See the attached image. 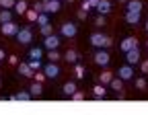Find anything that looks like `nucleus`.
Segmentation results:
<instances>
[{
	"label": "nucleus",
	"mask_w": 148,
	"mask_h": 115,
	"mask_svg": "<svg viewBox=\"0 0 148 115\" xmlns=\"http://www.w3.org/2000/svg\"><path fill=\"white\" fill-rule=\"evenodd\" d=\"M90 43L95 45V47H103V49H107V47H111V37H107V35H103V33H92L90 35Z\"/></svg>",
	"instance_id": "obj_1"
},
{
	"label": "nucleus",
	"mask_w": 148,
	"mask_h": 115,
	"mask_svg": "<svg viewBox=\"0 0 148 115\" xmlns=\"http://www.w3.org/2000/svg\"><path fill=\"white\" fill-rule=\"evenodd\" d=\"M14 37H16V41L21 43V45H27V43L33 41V31H31V27H21Z\"/></svg>",
	"instance_id": "obj_2"
},
{
	"label": "nucleus",
	"mask_w": 148,
	"mask_h": 115,
	"mask_svg": "<svg viewBox=\"0 0 148 115\" xmlns=\"http://www.w3.org/2000/svg\"><path fill=\"white\" fill-rule=\"evenodd\" d=\"M18 27L16 23H12V21H8V23H2V27H0V31H2V35H6V37H14L16 33H18Z\"/></svg>",
	"instance_id": "obj_3"
},
{
	"label": "nucleus",
	"mask_w": 148,
	"mask_h": 115,
	"mask_svg": "<svg viewBox=\"0 0 148 115\" xmlns=\"http://www.w3.org/2000/svg\"><path fill=\"white\" fill-rule=\"evenodd\" d=\"M60 33H62V37H68V39H70V37H74V35L78 33V27L74 25V23H64L60 27Z\"/></svg>",
	"instance_id": "obj_4"
},
{
	"label": "nucleus",
	"mask_w": 148,
	"mask_h": 115,
	"mask_svg": "<svg viewBox=\"0 0 148 115\" xmlns=\"http://www.w3.org/2000/svg\"><path fill=\"white\" fill-rule=\"evenodd\" d=\"M43 74L47 76V78H58V74H60V68H58V64H56V62H49V64H45V66H43Z\"/></svg>",
	"instance_id": "obj_5"
},
{
	"label": "nucleus",
	"mask_w": 148,
	"mask_h": 115,
	"mask_svg": "<svg viewBox=\"0 0 148 115\" xmlns=\"http://www.w3.org/2000/svg\"><path fill=\"white\" fill-rule=\"evenodd\" d=\"M43 45H45V49L49 51V49H58V45H60V37L58 35H47L45 37V41H43Z\"/></svg>",
	"instance_id": "obj_6"
},
{
	"label": "nucleus",
	"mask_w": 148,
	"mask_h": 115,
	"mask_svg": "<svg viewBox=\"0 0 148 115\" xmlns=\"http://www.w3.org/2000/svg\"><path fill=\"white\" fill-rule=\"evenodd\" d=\"M109 60H111V57H109V53H107L105 49H101V51L95 53V64H97V66H103V68H105V66L109 64Z\"/></svg>",
	"instance_id": "obj_7"
},
{
	"label": "nucleus",
	"mask_w": 148,
	"mask_h": 115,
	"mask_svg": "<svg viewBox=\"0 0 148 115\" xmlns=\"http://www.w3.org/2000/svg\"><path fill=\"white\" fill-rule=\"evenodd\" d=\"M121 51L125 53V51H130V49H134V47H138V39H136V37H125V39L121 41Z\"/></svg>",
	"instance_id": "obj_8"
},
{
	"label": "nucleus",
	"mask_w": 148,
	"mask_h": 115,
	"mask_svg": "<svg viewBox=\"0 0 148 115\" xmlns=\"http://www.w3.org/2000/svg\"><path fill=\"white\" fill-rule=\"evenodd\" d=\"M125 60H127V64H130V66H132V64H138V62H140V49H138V47H134V49L125 51Z\"/></svg>",
	"instance_id": "obj_9"
},
{
	"label": "nucleus",
	"mask_w": 148,
	"mask_h": 115,
	"mask_svg": "<svg viewBox=\"0 0 148 115\" xmlns=\"http://www.w3.org/2000/svg\"><path fill=\"white\" fill-rule=\"evenodd\" d=\"M43 10L45 12H58L60 10V0H43Z\"/></svg>",
	"instance_id": "obj_10"
},
{
	"label": "nucleus",
	"mask_w": 148,
	"mask_h": 115,
	"mask_svg": "<svg viewBox=\"0 0 148 115\" xmlns=\"http://www.w3.org/2000/svg\"><path fill=\"white\" fill-rule=\"evenodd\" d=\"M117 74H119V78H121V80H130V78H134V70H132V66H130V64L121 66Z\"/></svg>",
	"instance_id": "obj_11"
},
{
	"label": "nucleus",
	"mask_w": 148,
	"mask_h": 115,
	"mask_svg": "<svg viewBox=\"0 0 148 115\" xmlns=\"http://www.w3.org/2000/svg\"><path fill=\"white\" fill-rule=\"evenodd\" d=\"M125 21H127L130 25H138V23H140V12L127 10V12H125Z\"/></svg>",
	"instance_id": "obj_12"
},
{
	"label": "nucleus",
	"mask_w": 148,
	"mask_h": 115,
	"mask_svg": "<svg viewBox=\"0 0 148 115\" xmlns=\"http://www.w3.org/2000/svg\"><path fill=\"white\" fill-rule=\"evenodd\" d=\"M97 10H99V14H107V12H111V2H109V0H99Z\"/></svg>",
	"instance_id": "obj_13"
},
{
	"label": "nucleus",
	"mask_w": 148,
	"mask_h": 115,
	"mask_svg": "<svg viewBox=\"0 0 148 115\" xmlns=\"http://www.w3.org/2000/svg\"><path fill=\"white\" fill-rule=\"evenodd\" d=\"M64 60L70 62V64H76V62H78V51H76V49H68L66 55H64Z\"/></svg>",
	"instance_id": "obj_14"
},
{
	"label": "nucleus",
	"mask_w": 148,
	"mask_h": 115,
	"mask_svg": "<svg viewBox=\"0 0 148 115\" xmlns=\"http://www.w3.org/2000/svg\"><path fill=\"white\" fill-rule=\"evenodd\" d=\"M18 72H21L23 76H33V74H35V72L31 70L29 62H23V64H18Z\"/></svg>",
	"instance_id": "obj_15"
},
{
	"label": "nucleus",
	"mask_w": 148,
	"mask_h": 115,
	"mask_svg": "<svg viewBox=\"0 0 148 115\" xmlns=\"http://www.w3.org/2000/svg\"><path fill=\"white\" fill-rule=\"evenodd\" d=\"M8 21H12V12L10 8H2L0 10V23H8Z\"/></svg>",
	"instance_id": "obj_16"
},
{
	"label": "nucleus",
	"mask_w": 148,
	"mask_h": 115,
	"mask_svg": "<svg viewBox=\"0 0 148 115\" xmlns=\"http://www.w3.org/2000/svg\"><path fill=\"white\" fill-rule=\"evenodd\" d=\"M14 12H18V14L27 12V2H25V0H16V2H14Z\"/></svg>",
	"instance_id": "obj_17"
},
{
	"label": "nucleus",
	"mask_w": 148,
	"mask_h": 115,
	"mask_svg": "<svg viewBox=\"0 0 148 115\" xmlns=\"http://www.w3.org/2000/svg\"><path fill=\"white\" fill-rule=\"evenodd\" d=\"M127 10L140 12V10H142V2H140V0H127Z\"/></svg>",
	"instance_id": "obj_18"
},
{
	"label": "nucleus",
	"mask_w": 148,
	"mask_h": 115,
	"mask_svg": "<svg viewBox=\"0 0 148 115\" xmlns=\"http://www.w3.org/2000/svg\"><path fill=\"white\" fill-rule=\"evenodd\" d=\"M29 92L33 94V97H39V94L43 92V88H41V82H37V80H35V82L31 84V90H29Z\"/></svg>",
	"instance_id": "obj_19"
},
{
	"label": "nucleus",
	"mask_w": 148,
	"mask_h": 115,
	"mask_svg": "<svg viewBox=\"0 0 148 115\" xmlns=\"http://www.w3.org/2000/svg\"><path fill=\"white\" fill-rule=\"evenodd\" d=\"M111 88H113V90H117V92H121V88H123V80L121 78H111Z\"/></svg>",
	"instance_id": "obj_20"
},
{
	"label": "nucleus",
	"mask_w": 148,
	"mask_h": 115,
	"mask_svg": "<svg viewBox=\"0 0 148 115\" xmlns=\"http://www.w3.org/2000/svg\"><path fill=\"white\" fill-rule=\"evenodd\" d=\"M41 53H43V49H41V47H31L29 57H31V60H41Z\"/></svg>",
	"instance_id": "obj_21"
},
{
	"label": "nucleus",
	"mask_w": 148,
	"mask_h": 115,
	"mask_svg": "<svg viewBox=\"0 0 148 115\" xmlns=\"http://www.w3.org/2000/svg\"><path fill=\"white\" fill-rule=\"evenodd\" d=\"M92 94H95V99H103L105 97V86L103 84H97L95 88H92Z\"/></svg>",
	"instance_id": "obj_22"
},
{
	"label": "nucleus",
	"mask_w": 148,
	"mask_h": 115,
	"mask_svg": "<svg viewBox=\"0 0 148 115\" xmlns=\"http://www.w3.org/2000/svg\"><path fill=\"white\" fill-rule=\"evenodd\" d=\"M39 27H43V25H47L49 23V18H47V12H39V16H37V21H35Z\"/></svg>",
	"instance_id": "obj_23"
},
{
	"label": "nucleus",
	"mask_w": 148,
	"mask_h": 115,
	"mask_svg": "<svg viewBox=\"0 0 148 115\" xmlns=\"http://www.w3.org/2000/svg\"><path fill=\"white\" fill-rule=\"evenodd\" d=\"M62 90H64V94H68V97H70V94H72L74 90H76V84H74V82H66Z\"/></svg>",
	"instance_id": "obj_24"
},
{
	"label": "nucleus",
	"mask_w": 148,
	"mask_h": 115,
	"mask_svg": "<svg viewBox=\"0 0 148 115\" xmlns=\"http://www.w3.org/2000/svg\"><path fill=\"white\" fill-rule=\"evenodd\" d=\"M111 78H113V74H111V72H103V74L99 76L101 84H109V82H111Z\"/></svg>",
	"instance_id": "obj_25"
},
{
	"label": "nucleus",
	"mask_w": 148,
	"mask_h": 115,
	"mask_svg": "<svg viewBox=\"0 0 148 115\" xmlns=\"http://www.w3.org/2000/svg\"><path fill=\"white\" fill-rule=\"evenodd\" d=\"M14 97H16V101H31V97H33V94L31 92H18V94H14Z\"/></svg>",
	"instance_id": "obj_26"
},
{
	"label": "nucleus",
	"mask_w": 148,
	"mask_h": 115,
	"mask_svg": "<svg viewBox=\"0 0 148 115\" xmlns=\"http://www.w3.org/2000/svg\"><path fill=\"white\" fill-rule=\"evenodd\" d=\"M16 0H0V8H14Z\"/></svg>",
	"instance_id": "obj_27"
},
{
	"label": "nucleus",
	"mask_w": 148,
	"mask_h": 115,
	"mask_svg": "<svg viewBox=\"0 0 148 115\" xmlns=\"http://www.w3.org/2000/svg\"><path fill=\"white\" fill-rule=\"evenodd\" d=\"M25 14H27V18H29V21H31V23H33V21H37V16H39V12H37L35 8H33V10H27Z\"/></svg>",
	"instance_id": "obj_28"
},
{
	"label": "nucleus",
	"mask_w": 148,
	"mask_h": 115,
	"mask_svg": "<svg viewBox=\"0 0 148 115\" xmlns=\"http://www.w3.org/2000/svg\"><path fill=\"white\" fill-rule=\"evenodd\" d=\"M74 74H76L78 78H84V68L80 64H76V66H74Z\"/></svg>",
	"instance_id": "obj_29"
},
{
	"label": "nucleus",
	"mask_w": 148,
	"mask_h": 115,
	"mask_svg": "<svg viewBox=\"0 0 148 115\" xmlns=\"http://www.w3.org/2000/svg\"><path fill=\"white\" fill-rule=\"evenodd\" d=\"M70 97H72V101H76V103L84 101V94H82V92H76V90H74V92L70 94Z\"/></svg>",
	"instance_id": "obj_30"
},
{
	"label": "nucleus",
	"mask_w": 148,
	"mask_h": 115,
	"mask_svg": "<svg viewBox=\"0 0 148 115\" xmlns=\"http://www.w3.org/2000/svg\"><path fill=\"white\" fill-rule=\"evenodd\" d=\"M47 57H49L51 62H56V60H60V53L56 51V49H49V51H47Z\"/></svg>",
	"instance_id": "obj_31"
},
{
	"label": "nucleus",
	"mask_w": 148,
	"mask_h": 115,
	"mask_svg": "<svg viewBox=\"0 0 148 115\" xmlns=\"http://www.w3.org/2000/svg\"><path fill=\"white\" fill-rule=\"evenodd\" d=\"M29 66H31V70H33V72H37V70L41 68V62H39V60H31V62H29Z\"/></svg>",
	"instance_id": "obj_32"
},
{
	"label": "nucleus",
	"mask_w": 148,
	"mask_h": 115,
	"mask_svg": "<svg viewBox=\"0 0 148 115\" xmlns=\"http://www.w3.org/2000/svg\"><path fill=\"white\" fill-rule=\"evenodd\" d=\"M41 35H43V37H47V35H51V25H49V23L41 27Z\"/></svg>",
	"instance_id": "obj_33"
},
{
	"label": "nucleus",
	"mask_w": 148,
	"mask_h": 115,
	"mask_svg": "<svg viewBox=\"0 0 148 115\" xmlns=\"http://www.w3.org/2000/svg\"><path fill=\"white\" fill-rule=\"evenodd\" d=\"M33 76H35V80H37V82H43V80H45V78H47V76H45V74H43V72H35V74H33Z\"/></svg>",
	"instance_id": "obj_34"
},
{
	"label": "nucleus",
	"mask_w": 148,
	"mask_h": 115,
	"mask_svg": "<svg viewBox=\"0 0 148 115\" xmlns=\"http://www.w3.org/2000/svg\"><path fill=\"white\" fill-rule=\"evenodd\" d=\"M136 86H138L140 90H144V88H146V80H144V78H138V80H136Z\"/></svg>",
	"instance_id": "obj_35"
},
{
	"label": "nucleus",
	"mask_w": 148,
	"mask_h": 115,
	"mask_svg": "<svg viewBox=\"0 0 148 115\" xmlns=\"http://www.w3.org/2000/svg\"><path fill=\"white\" fill-rule=\"evenodd\" d=\"M95 23H97L99 27H103V25H105V14H99V16L95 18Z\"/></svg>",
	"instance_id": "obj_36"
},
{
	"label": "nucleus",
	"mask_w": 148,
	"mask_h": 115,
	"mask_svg": "<svg viewBox=\"0 0 148 115\" xmlns=\"http://www.w3.org/2000/svg\"><path fill=\"white\" fill-rule=\"evenodd\" d=\"M33 8H35L37 12H45V10H43V0H41V2H35V6H33Z\"/></svg>",
	"instance_id": "obj_37"
},
{
	"label": "nucleus",
	"mask_w": 148,
	"mask_h": 115,
	"mask_svg": "<svg viewBox=\"0 0 148 115\" xmlns=\"http://www.w3.org/2000/svg\"><path fill=\"white\" fill-rule=\"evenodd\" d=\"M142 72H144V74H148V60H144V62H142Z\"/></svg>",
	"instance_id": "obj_38"
},
{
	"label": "nucleus",
	"mask_w": 148,
	"mask_h": 115,
	"mask_svg": "<svg viewBox=\"0 0 148 115\" xmlns=\"http://www.w3.org/2000/svg\"><path fill=\"white\" fill-rule=\"evenodd\" d=\"M82 10H86V12L90 10V4H88V0H84V2H82Z\"/></svg>",
	"instance_id": "obj_39"
},
{
	"label": "nucleus",
	"mask_w": 148,
	"mask_h": 115,
	"mask_svg": "<svg viewBox=\"0 0 148 115\" xmlns=\"http://www.w3.org/2000/svg\"><path fill=\"white\" fill-rule=\"evenodd\" d=\"M88 4H90V8H97V4H99V0H88Z\"/></svg>",
	"instance_id": "obj_40"
},
{
	"label": "nucleus",
	"mask_w": 148,
	"mask_h": 115,
	"mask_svg": "<svg viewBox=\"0 0 148 115\" xmlns=\"http://www.w3.org/2000/svg\"><path fill=\"white\" fill-rule=\"evenodd\" d=\"M78 18H86V10L80 8V10H78Z\"/></svg>",
	"instance_id": "obj_41"
},
{
	"label": "nucleus",
	"mask_w": 148,
	"mask_h": 115,
	"mask_svg": "<svg viewBox=\"0 0 148 115\" xmlns=\"http://www.w3.org/2000/svg\"><path fill=\"white\" fill-rule=\"evenodd\" d=\"M8 62H10V64H12V66H14V64H16V62H18V60H16V57H14V55H10V57H8Z\"/></svg>",
	"instance_id": "obj_42"
},
{
	"label": "nucleus",
	"mask_w": 148,
	"mask_h": 115,
	"mask_svg": "<svg viewBox=\"0 0 148 115\" xmlns=\"http://www.w3.org/2000/svg\"><path fill=\"white\" fill-rule=\"evenodd\" d=\"M6 57V53H4V49H0V60H4Z\"/></svg>",
	"instance_id": "obj_43"
},
{
	"label": "nucleus",
	"mask_w": 148,
	"mask_h": 115,
	"mask_svg": "<svg viewBox=\"0 0 148 115\" xmlns=\"http://www.w3.org/2000/svg\"><path fill=\"white\" fill-rule=\"evenodd\" d=\"M144 29H146V31H148V21H146V27H144Z\"/></svg>",
	"instance_id": "obj_44"
},
{
	"label": "nucleus",
	"mask_w": 148,
	"mask_h": 115,
	"mask_svg": "<svg viewBox=\"0 0 148 115\" xmlns=\"http://www.w3.org/2000/svg\"><path fill=\"white\" fill-rule=\"evenodd\" d=\"M146 45H148V41H146Z\"/></svg>",
	"instance_id": "obj_45"
}]
</instances>
